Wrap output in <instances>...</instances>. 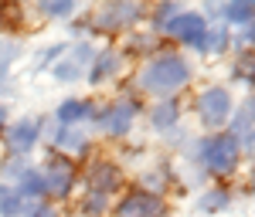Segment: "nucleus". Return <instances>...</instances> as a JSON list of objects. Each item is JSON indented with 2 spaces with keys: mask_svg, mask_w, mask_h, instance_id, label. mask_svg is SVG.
Masks as SVG:
<instances>
[{
  "mask_svg": "<svg viewBox=\"0 0 255 217\" xmlns=\"http://www.w3.org/2000/svg\"><path fill=\"white\" fill-rule=\"evenodd\" d=\"M38 136H41V119H17L7 129V149H10V156H24L27 149H34Z\"/></svg>",
  "mask_w": 255,
  "mask_h": 217,
  "instance_id": "obj_5",
  "label": "nucleus"
},
{
  "mask_svg": "<svg viewBox=\"0 0 255 217\" xmlns=\"http://www.w3.org/2000/svg\"><path fill=\"white\" fill-rule=\"evenodd\" d=\"M225 44H228V34H225L221 27H211V31H204V38H201V44H197V48H201V51H211V55H218Z\"/></svg>",
  "mask_w": 255,
  "mask_h": 217,
  "instance_id": "obj_20",
  "label": "nucleus"
},
{
  "mask_svg": "<svg viewBox=\"0 0 255 217\" xmlns=\"http://www.w3.org/2000/svg\"><path fill=\"white\" fill-rule=\"evenodd\" d=\"M245 149L255 156V129H249V133H245Z\"/></svg>",
  "mask_w": 255,
  "mask_h": 217,
  "instance_id": "obj_26",
  "label": "nucleus"
},
{
  "mask_svg": "<svg viewBox=\"0 0 255 217\" xmlns=\"http://www.w3.org/2000/svg\"><path fill=\"white\" fill-rule=\"evenodd\" d=\"M89 58H92V44H75V51L61 61V65H55L58 81H75V78H82V65H89Z\"/></svg>",
  "mask_w": 255,
  "mask_h": 217,
  "instance_id": "obj_10",
  "label": "nucleus"
},
{
  "mask_svg": "<svg viewBox=\"0 0 255 217\" xmlns=\"http://www.w3.org/2000/svg\"><path fill=\"white\" fill-rule=\"evenodd\" d=\"M136 17H139V3H109L102 10V17H96V24L106 31H119L123 24H133Z\"/></svg>",
  "mask_w": 255,
  "mask_h": 217,
  "instance_id": "obj_9",
  "label": "nucleus"
},
{
  "mask_svg": "<svg viewBox=\"0 0 255 217\" xmlns=\"http://www.w3.org/2000/svg\"><path fill=\"white\" fill-rule=\"evenodd\" d=\"M150 119H153V126H157V129H167V126L177 119V105H174V102H163V105L153 109V116H150Z\"/></svg>",
  "mask_w": 255,
  "mask_h": 217,
  "instance_id": "obj_22",
  "label": "nucleus"
},
{
  "mask_svg": "<svg viewBox=\"0 0 255 217\" xmlns=\"http://www.w3.org/2000/svg\"><path fill=\"white\" fill-rule=\"evenodd\" d=\"M245 41H255V24L249 27V34H245Z\"/></svg>",
  "mask_w": 255,
  "mask_h": 217,
  "instance_id": "obj_28",
  "label": "nucleus"
},
{
  "mask_svg": "<svg viewBox=\"0 0 255 217\" xmlns=\"http://www.w3.org/2000/svg\"><path fill=\"white\" fill-rule=\"evenodd\" d=\"M58 122H61V129H72V126H79L82 119H89V116H96V109H92V102H82V99H68V102H61L58 105Z\"/></svg>",
  "mask_w": 255,
  "mask_h": 217,
  "instance_id": "obj_11",
  "label": "nucleus"
},
{
  "mask_svg": "<svg viewBox=\"0 0 255 217\" xmlns=\"http://www.w3.org/2000/svg\"><path fill=\"white\" fill-rule=\"evenodd\" d=\"M109 207V200H106V194H89V200H85V214H102Z\"/></svg>",
  "mask_w": 255,
  "mask_h": 217,
  "instance_id": "obj_23",
  "label": "nucleus"
},
{
  "mask_svg": "<svg viewBox=\"0 0 255 217\" xmlns=\"http://www.w3.org/2000/svg\"><path fill=\"white\" fill-rule=\"evenodd\" d=\"M252 194H255V170H252Z\"/></svg>",
  "mask_w": 255,
  "mask_h": 217,
  "instance_id": "obj_29",
  "label": "nucleus"
},
{
  "mask_svg": "<svg viewBox=\"0 0 255 217\" xmlns=\"http://www.w3.org/2000/svg\"><path fill=\"white\" fill-rule=\"evenodd\" d=\"M0 214L3 217H20L24 214V194L14 183H0Z\"/></svg>",
  "mask_w": 255,
  "mask_h": 217,
  "instance_id": "obj_12",
  "label": "nucleus"
},
{
  "mask_svg": "<svg viewBox=\"0 0 255 217\" xmlns=\"http://www.w3.org/2000/svg\"><path fill=\"white\" fill-rule=\"evenodd\" d=\"M197 112H201V122L204 126H225V119L232 116V95L225 88H208L201 99H197Z\"/></svg>",
  "mask_w": 255,
  "mask_h": 217,
  "instance_id": "obj_4",
  "label": "nucleus"
},
{
  "mask_svg": "<svg viewBox=\"0 0 255 217\" xmlns=\"http://www.w3.org/2000/svg\"><path fill=\"white\" fill-rule=\"evenodd\" d=\"M119 170L113 166V163H99V166H92V187H99L96 194H109V190H116L119 187Z\"/></svg>",
  "mask_w": 255,
  "mask_h": 217,
  "instance_id": "obj_14",
  "label": "nucleus"
},
{
  "mask_svg": "<svg viewBox=\"0 0 255 217\" xmlns=\"http://www.w3.org/2000/svg\"><path fill=\"white\" fill-rule=\"evenodd\" d=\"M24 217H55V207L44 200H34L31 207H24Z\"/></svg>",
  "mask_w": 255,
  "mask_h": 217,
  "instance_id": "obj_25",
  "label": "nucleus"
},
{
  "mask_svg": "<svg viewBox=\"0 0 255 217\" xmlns=\"http://www.w3.org/2000/svg\"><path fill=\"white\" fill-rule=\"evenodd\" d=\"M3 126H7V112L0 109V133H3Z\"/></svg>",
  "mask_w": 255,
  "mask_h": 217,
  "instance_id": "obj_27",
  "label": "nucleus"
},
{
  "mask_svg": "<svg viewBox=\"0 0 255 217\" xmlns=\"http://www.w3.org/2000/svg\"><path fill=\"white\" fill-rule=\"evenodd\" d=\"M119 72V55L116 51H102L96 61H92V68H89V81H106L109 75H116Z\"/></svg>",
  "mask_w": 255,
  "mask_h": 217,
  "instance_id": "obj_13",
  "label": "nucleus"
},
{
  "mask_svg": "<svg viewBox=\"0 0 255 217\" xmlns=\"http://www.w3.org/2000/svg\"><path fill=\"white\" fill-rule=\"evenodd\" d=\"M167 31L174 34L177 41H187V44H201V38H204V17L201 14H177L170 24H167Z\"/></svg>",
  "mask_w": 255,
  "mask_h": 217,
  "instance_id": "obj_8",
  "label": "nucleus"
},
{
  "mask_svg": "<svg viewBox=\"0 0 255 217\" xmlns=\"http://www.w3.org/2000/svg\"><path fill=\"white\" fill-rule=\"evenodd\" d=\"M238 136H211L204 139V146H201V163L208 166V173H215V177H225V173H232L238 163Z\"/></svg>",
  "mask_w": 255,
  "mask_h": 217,
  "instance_id": "obj_2",
  "label": "nucleus"
},
{
  "mask_svg": "<svg viewBox=\"0 0 255 217\" xmlns=\"http://www.w3.org/2000/svg\"><path fill=\"white\" fill-rule=\"evenodd\" d=\"M17 55H20L17 41H0V81L7 78V72H10V65L17 61Z\"/></svg>",
  "mask_w": 255,
  "mask_h": 217,
  "instance_id": "obj_17",
  "label": "nucleus"
},
{
  "mask_svg": "<svg viewBox=\"0 0 255 217\" xmlns=\"http://www.w3.org/2000/svg\"><path fill=\"white\" fill-rule=\"evenodd\" d=\"M191 78V68L180 55H157V58L146 61L143 75H139V85L143 92H153V95H170L180 85H187Z\"/></svg>",
  "mask_w": 255,
  "mask_h": 217,
  "instance_id": "obj_1",
  "label": "nucleus"
},
{
  "mask_svg": "<svg viewBox=\"0 0 255 217\" xmlns=\"http://www.w3.org/2000/svg\"><path fill=\"white\" fill-rule=\"evenodd\" d=\"M133 116H136V102H116V105H109V109L96 112V122L102 126V133H109V136H123V133L129 129Z\"/></svg>",
  "mask_w": 255,
  "mask_h": 217,
  "instance_id": "obj_6",
  "label": "nucleus"
},
{
  "mask_svg": "<svg viewBox=\"0 0 255 217\" xmlns=\"http://www.w3.org/2000/svg\"><path fill=\"white\" fill-rule=\"evenodd\" d=\"M41 180H44V194H51V197H68L72 194V187H75V163L68 156H55L44 163V170H41Z\"/></svg>",
  "mask_w": 255,
  "mask_h": 217,
  "instance_id": "obj_3",
  "label": "nucleus"
},
{
  "mask_svg": "<svg viewBox=\"0 0 255 217\" xmlns=\"http://www.w3.org/2000/svg\"><path fill=\"white\" fill-rule=\"evenodd\" d=\"M163 211V200L157 197V194H143V190H136V194H129V197H123V204L116 207V217H153Z\"/></svg>",
  "mask_w": 255,
  "mask_h": 217,
  "instance_id": "obj_7",
  "label": "nucleus"
},
{
  "mask_svg": "<svg viewBox=\"0 0 255 217\" xmlns=\"http://www.w3.org/2000/svg\"><path fill=\"white\" fill-rule=\"evenodd\" d=\"M225 17L235 20V24H245V20H252V17H255V3H252V0H238V3H228V7H225Z\"/></svg>",
  "mask_w": 255,
  "mask_h": 217,
  "instance_id": "obj_18",
  "label": "nucleus"
},
{
  "mask_svg": "<svg viewBox=\"0 0 255 217\" xmlns=\"http://www.w3.org/2000/svg\"><path fill=\"white\" fill-rule=\"evenodd\" d=\"M55 146H58V149H65V153H82V149L89 146V139L82 136L79 129H58Z\"/></svg>",
  "mask_w": 255,
  "mask_h": 217,
  "instance_id": "obj_15",
  "label": "nucleus"
},
{
  "mask_svg": "<svg viewBox=\"0 0 255 217\" xmlns=\"http://www.w3.org/2000/svg\"><path fill=\"white\" fill-rule=\"evenodd\" d=\"M38 7H41L44 17H72L79 3H72V0H44V3H38Z\"/></svg>",
  "mask_w": 255,
  "mask_h": 217,
  "instance_id": "obj_16",
  "label": "nucleus"
},
{
  "mask_svg": "<svg viewBox=\"0 0 255 217\" xmlns=\"http://www.w3.org/2000/svg\"><path fill=\"white\" fill-rule=\"evenodd\" d=\"M24 177H27V163H24L20 156H10L7 163H3V180H14V187H17Z\"/></svg>",
  "mask_w": 255,
  "mask_h": 217,
  "instance_id": "obj_21",
  "label": "nucleus"
},
{
  "mask_svg": "<svg viewBox=\"0 0 255 217\" xmlns=\"http://www.w3.org/2000/svg\"><path fill=\"white\" fill-rule=\"evenodd\" d=\"M249 129H255V95L238 109V116H235V133H249Z\"/></svg>",
  "mask_w": 255,
  "mask_h": 217,
  "instance_id": "obj_19",
  "label": "nucleus"
},
{
  "mask_svg": "<svg viewBox=\"0 0 255 217\" xmlns=\"http://www.w3.org/2000/svg\"><path fill=\"white\" fill-rule=\"evenodd\" d=\"M225 204H228V194H225V190H215V194H208V197L201 200L204 211H221Z\"/></svg>",
  "mask_w": 255,
  "mask_h": 217,
  "instance_id": "obj_24",
  "label": "nucleus"
}]
</instances>
